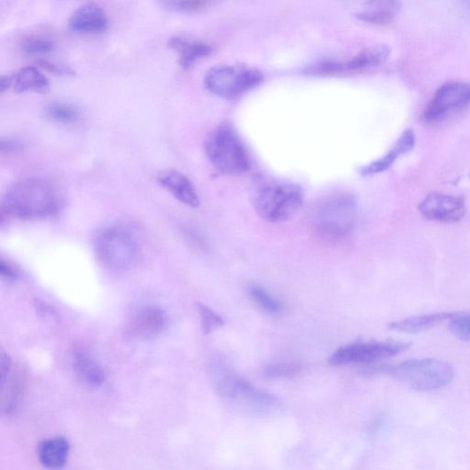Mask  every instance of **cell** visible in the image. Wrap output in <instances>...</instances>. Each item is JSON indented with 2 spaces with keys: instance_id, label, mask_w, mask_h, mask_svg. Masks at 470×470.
Listing matches in <instances>:
<instances>
[{
  "instance_id": "obj_1",
  "label": "cell",
  "mask_w": 470,
  "mask_h": 470,
  "mask_svg": "<svg viewBox=\"0 0 470 470\" xmlns=\"http://www.w3.org/2000/svg\"><path fill=\"white\" fill-rule=\"evenodd\" d=\"M59 188L50 181L27 178L18 181L3 200L4 212L22 221H40L56 216L62 208Z\"/></svg>"
},
{
  "instance_id": "obj_2",
  "label": "cell",
  "mask_w": 470,
  "mask_h": 470,
  "mask_svg": "<svg viewBox=\"0 0 470 470\" xmlns=\"http://www.w3.org/2000/svg\"><path fill=\"white\" fill-rule=\"evenodd\" d=\"M207 158L221 173L240 176L251 168L248 151L237 132L228 124L218 126L205 143Z\"/></svg>"
},
{
  "instance_id": "obj_3",
  "label": "cell",
  "mask_w": 470,
  "mask_h": 470,
  "mask_svg": "<svg viewBox=\"0 0 470 470\" xmlns=\"http://www.w3.org/2000/svg\"><path fill=\"white\" fill-rule=\"evenodd\" d=\"M304 201L302 189L291 183H266L254 195V207L258 215L271 223H285L294 218Z\"/></svg>"
},
{
  "instance_id": "obj_4",
  "label": "cell",
  "mask_w": 470,
  "mask_h": 470,
  "mask_svg": "<svg viewBox=\"0 0 470 470\" xmlns=\"http://www.w3.org/2000/svg\"><path fill=\"white\" fill-rule=\"evenodd\" d=\"M94 246L99 262L113 271L132 268L140 254L135 233L121 225H112L99 231Z\"/></svg>"
},
{
  "instance_id": "obj_5",
  "label": "cell",
  "mask_w": 470,
  "mask_h": 470,
  "mask_svg": "<svg viewBox=\"0 0 470 470\" xmlns=\"http://www.w3.org/2000/svg\"><path fill=\"white\" fill-rule=\"evenodd\" d=\"M356 206L353 196L338 193L321 200L311 215L312 225L323 238L341 239L353 229Z\"/></svg>"
},
{
  "instance_id": "obj_6",
  "label": "cell",
  "mask_w": 470,
  "mask_h": 470,
  "mask_svg": "<svg viewBox=\"0 0 470 470\" xmlns=\"http://www.w3.org/2000/svg\"><path fill=\"white\" fill-rule=\"evenodd\" d=\"M264 81L258 69L247 65H220L208 71L204 86L208 92L227 100L239 99Z\"/></svg>"
},
{
  "instance_id": "obj_7",
  "label": "cell",
  "mask_w": 470,
  "mask_h": 470,
  "mask_svg": "<svg viewBox=\"0 0 470 470\" xmlns=\"http://www.w3.org/2000/svg\"><path fill=\"white\" fill-rule=\"evenodd\" d=\"M388 372L409 387L421 391L445 388L454 378V370L449 363L434 358L410 359Z\"/></svg>"
},
{
  "instance_id": "obj_8",
  "label": "cell",
  "mask_w": 470,
  "mask_h": 470,
  "mask_svg": "<svg viewBox=\"0 0 470 470\" xmlns=\"http://www.w3.org/2000/svg\"><path fill=\"white\" fill-rule=\"evenodd\" d=\"M470 106V83L452 82L442 85L423 114L427 122H439Z\"/></svg>"
},
{
  "instance_id": "obj_9",
  "label": "cell",
  "mask_w": 470,
  "mask_h": 470,
  "mask_svg": "<svg viewBox=\"0 0 470 470\" xmlns=\"http://www.w3.org/2000/svg\"><path fill=\"white\" fill-rule=\"evenodd\" d=\"M403 342L355 343L334 351L329 358L333 365L370 364L396 356L411 347Z\"/></svg>"
},
{
  "instance_id": "obj_10",
  "label": "cell",
  "mask_w": 470,
  "mask_h": 470,
  "mask_svg": "<svg viewBox=\"0 0 470 470\" xmlns=\"http://www.w3.org/2000/svg\"><path fill=\"white\" fill-rule=\"evenodd\" d=\"M216 388L221 397L241 401L259 413L276 411L280 405L275 396L256 389L247 381L233 375L224 374L217 382Z\"/></svg>"
},
{
  "instance_id": "obj_11",
  "label": "cell",
  "mask_w": 470,
  "mask_h": 470,
  "mask_svg": "<svg viewBox=\"0 0 470 470\" xmlns=\"http://www.w3.org/2000/svg\"><path fill=\"white\" fill-rule=\"evenodd\" d=\"M419 211L431 221L457 223L464 217L466 205L462 198L435 192L422 201Z\"/></svg>"
},
{
  "instance_id": "obj_12",
  "label": "cell",
  "mask_w": 470,
  "mask_h": 470,
  "mask_svg": "<svg viewBox=\"0 0 470 470\" xmlns=\"http://www.w3.org/2000/svg\"><path fill=\"white\" fill-rule=\"evenodd\" d=\"M169 319L161 308L146 307L140 309L129 324V332L141 341H152L168 327Z\"/></svg>"
},
{
  "instance_id": "obj_13",
  "label": "cell",
  "mask_w": 470,
  "mask_h": 470,
  "mask_svg": "<svg viewBox=\"0 0 470 470\" xmlns=\"http://www.w3.org/2000/svg\"><path fill=\"white\" fill-rule=\"evenodd\" d=\"M109 27L108 16L100 6L88 4L77 9L68 20V28L76 34L97 35Z\"/></svg>"
},
{
  "instance_id": "obj_14",
  "label": "cell",
  "mask_w": 470,
  "mask_h": 470,
  "mask_svg": "<svg viewBox=\"0 0 470 470\" xmlns=\"http://www.w3.org/2000/svg\"><path fill=\"white\" fill-rule=\"evenodd\" d=\"M159 184L180 203L191 208L200 206V198L192 182L176 169H168L158 176Z\"/></svg>"
},
{
  "instance_id": "obj_15",
  "label": "cell",
  "mask_w": 470,
  "mask_h": 470,
  "mask_svg": "<svg viewBox=\"0 0 470 470\" xmlns=\"http://www.w3.org/2000/svg\"><path fill=\"white\" fill-rule=\"evenodd\" d=\"M71 360L76 379L84 386L97 388L106 381L100 365L86 349L74 348Z\"/></svg>"
},
{
  "instance_id": "obj_16",
  "label": "cell",
  "mask_w": 470,
  "mask_h": 470,
  "mask_svg": "<svg viewBox=\"0 0 470 470\" xmlns=\"http://www.w3.org/2000/svg\"><path fill=\"white\" fill-rule=\"evenodd\" d=\"M168 45L178 54V63L189 69L198 61L210 57L213 48L200 41L191 40L184 36H173L168 40Z\"/></svg>"
},
{
  "instance_id": "obj_17",
  "label": "cell",
  "mask_w": 470,
  "mask_h": 470,
  "mask_svg": "<svg viewBox=\"0 0 470 470\" xmlns=\"http://www.w3.org/2000/svg\"><path fill=\"white\" fill-rule=\"evenodd\" d=\"M390 56V49L386 44H376L364 48L354 57L342 59V74L367 70L385 63Z\"/></svg>"
},
{
  "instance_id": "obj_18",
  "label": "cell",
  "mask_w": 470,
  "mask_h": 470,
  "mask_svg": "<svg viewBox=\"0 0 470 470\" xmlns=\"http://www.w3.org/2000/svg\"><path fill=\"white\" fill-rule=\"evenodd\" d=\"M69 442L63 436H56L43 441L38 449V457L43 466L47 468H61L68 459Z\"/></svg>"
},
{
  "instance_id": "obj_19",
  "label": "cell",
  "mask_w": 470,
  "mask_h": 470,
  "mask_svg": "<svg viewBox=\"0 0 470 470\" xmlns=\"http://www.w3.org/2000/svg\"><path fill=\"white\" fill-rule=\"evenodd\" d=\"M455 312L431 313V315L414 317L390 323L388 328L401 333H418L429 330L443 322L450 321Z\"/></svg>"
},
{
  "instance_id": "obj_20",
  "label": "cell",
  "mask_w": 470,
  "mask_h": 470,
  "mask_svg": "<svg viewBox=\"0 0 470 470\" xmlns=\"http://www.w3.org/2000/svg\"><path fill=\"white\" fill-rule=\"evenodd\" d=\"M12 89L16 93L46 94L50 90L47 77L36 67H27L14 74Z\"/></svg>"
},
{
  "instance_id": "obj_21",
  "label": "cell",
  "mask_w": 470,
  "mask_h": 470,
  "mask_svg": "<svg viewBox=\"0 0 470 470\" xmlns=\"http://www.w3.org/2000/svg\"><path fill=\"white\" fill-rule=\"evenodd\" d=\"M44 115L51 121L64 125L75 124L81 119V112L73 104L63 101L50 102L44 107Z\"/></svg>"
},
{
  "instance_id": "obj_22",
  "label": "cell",
  "mask_w": 470,
  "mask_h": 470,
  "mask_svg": "<svg viewBox=\"0 0 470 470\" xmlns=\"http://www.w3.org/2000/svg\"><path fill=\"white\" fill-rule=\"evenodd\" d=\"M3 410L7 414L14 412L20 405L23 396V381L20 377L11 373L2 380Z\"/></svg>"
},
{
  "instance_id": "obj_23",
  "label": "cell",
  "mask_w": 470,
  "mask_h": 470,
  "mask_svg": "<svg viewBox=\"0 0 470 470\" xmlns=\"http://www.w3.org/2000/svg\"><path fill=\"white\" fill-rule=\"evenodd\" d=\"M162 8L176 13H197L218 5L223 0H155Z\"/></svg>"
},
{
  "instance_id": "obj_24",
  "label": "cell",
  "mask_w": 470,
  "mask_h": 470,
  "mask_svg": "<svg viewBox=\"0 0 470 470\" xmlns=\"http://www.w3.org/2000/svg\"><path fill=\"white\" fill-rule=\"evenodd\" d=\"M249 292L252 299L259 307L263 308L268 312L277 315L282 310L281 303L264 289L253 286Z\"/></svg>"
},
{
  "instance_id": "obj_25",
  "label": "cell",
  "mask_w": 470,
  "mask_h": 470,
  "mask_svg": "<svg viewBox=\"0 0 470 470\" xmlns=\"http://www.w3.org/2000/svg\"><path fill=\"white\" fill-rule=\"evenodd\" d=\"M450 330L460 341L470 343V315L455 312L450 320Z\"/></svg>"
},
{
  "instance_id": "obj_26",
  "label": "cell",
  "mask_w": 470,
  "mask_h": 470,
  "mask_svg": "<svg viewBox=\"0 0 470 470\" xmlns=\"http://www.w3.org/2000/svg\"><path fill=\"white\" fill-rule=\"evenodd\" d=\"M302 365L294 363H280L269 365L266 376L270 379H292L302 372Z\"/></svg>"
},
{
  "instance_id": "obj_27",
  "label": "cell",
  "mask_w": 470,
  "mask_h": 470,
  "mask_svg": "<svg viewBox=\"0 0 470 470\" xmlns=\"http://www.w3.org/2000/svg\"><path fill=\"white\" fill-rule=\"evenodd\" d=\"M198 309L200 311L204 333H211L223 325V319L210 308L199 303Z\"/></svg>"
},
{
  "instance_id": "obj_28",
  "label": "cell",
  "mask_w": 470,
  "mask_h": 470,
  "mask_svg": "<svg viewBox=\"0 0 470 470\" xmlns=\"http://www.w3.org/2000/svg\"><path fill=\"white\" fill-rule=\"evenodd\" d=\"M26 54L32 56H43L51 53L55 49V43L45 39H31L25 42L22 46Z\"/></svg>"
},
{
  "instance_id": "obj_29",
  "label": "cell",
  "mask_w": 470,
  "mask_h": 470,
  "mask_svg": "<svg viewBox=\"0 0 470 470\" xmlns=\"http://www.w3.org/2000/svg\"><path fill=\"white\" fill-rule=\"evenodd\" d=\"M38 65L40 66L41 68L56 75L72 76L74 74V71L69 67L59 65L56 63H51V62L44 61V60L40 61Z\"/></svg>"
},
{
  "instance_id": "obj_30",
  "label": "cell",
  "mask_w": 470,
  "mask_h": 470,
  "mask_svg": "<svg viewBox=\"0 0 470 470\" xmlns=\"http://www.w3.org/2000/svg\"><path fill=\"white\" fill-rule=\"evenodd\" d=\"M0 275L8 282L16 281L20 277L18 270L4 260L0 262Z\"/></svg>"
},
{
  "instance_id": "obj_31",
  "label": "cell",
  "mask_w": 470,
  "mask_h": 470,
  "mask_svg": "<svg viewBox=\"0 0 470 470\" xmlns=\"http://www.w3.org/2000/svg\"><path fill=\"white\" fill-rule=\"evenodd\" d=\"M14 74L3 75L2 80H0V91H2V93H4L9 89L12 88Z\"/></svg>"
},
{
  "instance_id": "obj_32",
  "label": "cell",
  "mask_w": 470,
  "mask_h": 470,
  "mask_svg": "<svg viewBox=\"0 0 470 470\" xmlns=\"http://www.w3.org/2000/svg\"><path fill=\"white\" fill-rule=\"evenodd\" d=\"M464 2L467 5V7L470 9V0H464Z\"/></svg>"
}]
</instances>
